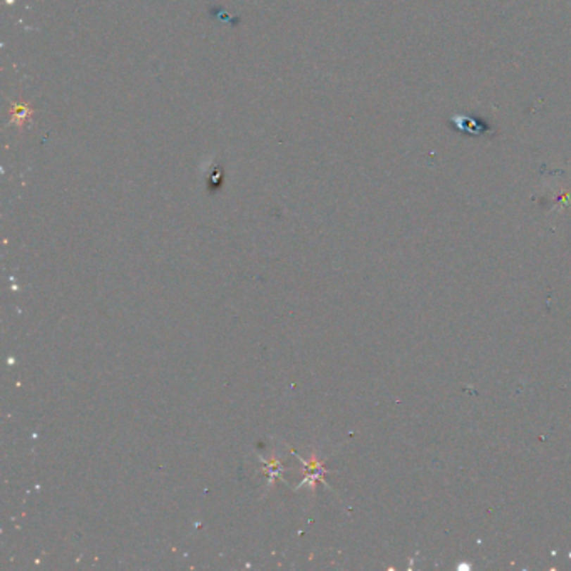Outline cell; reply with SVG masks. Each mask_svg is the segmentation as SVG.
I'll return each mask as SVG.
<instances>
[{
    "label": "cell",
    "mask_w": 571,
    "mask_h": 571,
    "mask_svg": "<svg viewBox=\"0 0 571 571\" xmlns=\"http://www.w3.org/2000/svg\"><path fill=\"white\" fill-rule=\"evenodd\" d=\"M451 124H453L459 132H464V134L482 136L488 134V132H493L488 123L482 121L479 118L466 116V114H456V116L451 118Z\"/></svg>",
    "instance_id": "1"
}]
</instances>
